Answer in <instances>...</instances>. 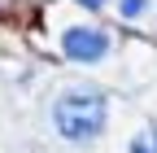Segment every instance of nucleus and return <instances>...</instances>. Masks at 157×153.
<instances>
[{
	"instance_id": "obj_3",
	"label": "nucleus",
	"mask_w": 157,
	"mask_h": 153,
	"mask_svg": "<svg viewBox=\"0 0 157 153\" xmlns=\"http://www.w3.org/2000/svg\"><path fill=\"white\" fill-rule=\"evenodd\" d=\"M148 9H153V0H118V18H127V22L144 18Z\"/></svg>"
},
{
	"instance_id": "obj_2",
	"label": "nucleus",
	"mask_w": 157,
	"mask_h": 153,
	"mask_svg": "<svg viewBox=\"0 0 157 153\" xmlns=\"http://www.w3.org/2000/svg\"><path fill=\"white\" fill-rule=\"evenodd\" d=\"M61 53L66 61L74 66H101L105 57L113 53V35L96 22H74V26H61Z\"/></svg>"
},
{
	"instance_id": "obj_5",
	"label": "nucleus",
	"mask_w": 157,
	"mask_h": 153,
	"mask_svg": "<svg viewBox=\"0 0 157 153\" xmlns=\"http://www.w3.org/2000/svg\"><path fill=\"white\" fill-rule=\"evenodd\" d=\"M78 5H83V9H105L109 0H78Z\"/></svg>"
},
{
	"instance_id": "obj_1",
	"label": "nucleus",
	"mask_w": 157,
	"mask_h": 153,
	"mask_svg": "<svg viewBox=\"0 0 157 153\" xmlns=\"http://www.w3.org/2000/svg\"><path fill=\"white\" fill-rule=\"evenodd\" d=\"M52 127L70 144H92L109 127V101L101 88H66L52 101Z\"/></svg>"
},
{
	"instance_id": "obj_4",
	"label": "nucleus",
	"mask_w": 157,
	"mask_h": 153,
	"mask_svg": "<svg viewBox=\"0 0 157 153\" xmlns=\"http://www.w3.org/2000/svg\"><path fill=\"white\" fill-rule=\"evenodd\" d=\"M131 153H157V140H144V136L131 140Z\"/></svg>"
}]
</instances>
